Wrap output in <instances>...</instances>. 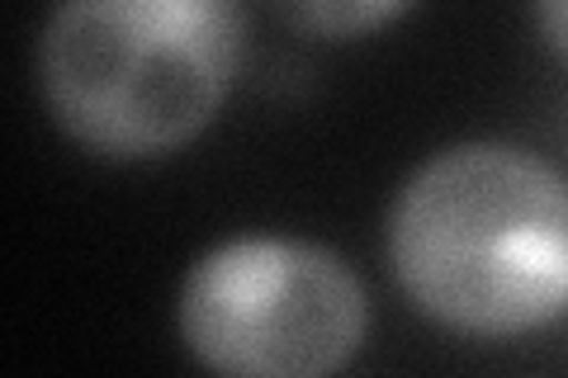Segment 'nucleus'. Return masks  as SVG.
<instances>
[{
    "instance_id": "nucleus-1",
    "label": "nucleus",
    "mask_w": 568,
    "mask_h": 378,
    "mask_svg": "<svg viewBox=\"0 0 568 378\" xmlns=\"http://www.w3.org/2000/svg\"><path fill=\"white\" fill-rule=\"evenodd\" d=\"M384 251L407 303L459 336L568 317V175L507 137H465L398 185Z\"/></svg>"
},
{
    "instance_id": "nucleus-2",
    "label": "nucleus",
    "mask_w": 568,
    "mask_h": 378,
    "mask_svg": "<svg viewBox=\"0 0 568 378\" xmlns=\"http://www.w3.org/2000/svg\"><path fill=\"white\" fill-rule=\"evenodd\" d=\"M242 52L237 0H67L39 29V90L81 152L156 161L213 123Z\"/></svg>"
},
{
    "instance_id": "nucleus-3",
    "label": "nucleus",
    "mask_w": 568,
    "mask_h": 378,
    "mask_svg": "<svg viewBox=\"0 0 568 378\" xmlns=\"http://www.w3.org/2000/svg\"><path fill=\"white\" fill-rule=\"evenodd\" d=\"M175 327L219 378H327L365 346L369 289L323 242L242 232L185 269Z\"/></svg>"
},
{
    "instance_id": "nucleus-4",
    "label": "nucleus",
    "mask_w": 568,
    "mask_h": 378,
    "mask_svg": "<svg viewBox=\"0 0 568 378\" xmlns=\"http://www.w3.org/2000/svg\"><path fill=\"white\" fill-rule=\"evenodd\" d=\"M413 10L407 0H304V6H275L284 24L317 33V39H361L369 29H384Z\"/></svg>"
},
{
    "instance_id": "nucleus-5",
    "label": "nucleus",
    "mask_w": 568,
    "mask_h": 378,
    "mask_svg": "<svg viewBox=\"0 0 568 378\" xmlns=\"http://www.w3.org/2000/svg\"><path fill=\"white\" fill-rule=\"evenodd\" d=\"M530 20H536L540 39L568 62V0H545V6L530 10Z\"/></svg>"
}]
</instances>
